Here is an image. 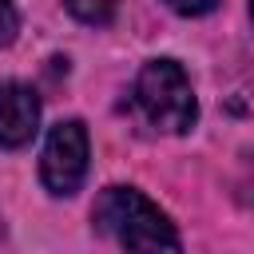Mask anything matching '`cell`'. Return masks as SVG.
Masks as SVG:
<instances>
[{
  "label": "cell",
  "instance_id": "cell-4",
  "mask_svg": "<svg viewBox=\"0 0 254 254\" xmlns=\"http://www.w3.org/2000/svg\"><path fill=\"white\" fill-rule=\"evenodd\" d=\"M40 131V95L28 83H0V147L16 151Z\"/></svg>",
  "mask_w": 254,
  "mask_h": 254
},
{
  "label": "cell",
  "instance_id": "cell-8",
  "mask_svg": "<svg viewBox=\"0 0 254 254\" xmlns=\"http://www.w3.org/2000/svg\"><path fill=\"white\" fill-rule=\"evenodd\" d=\"M250 16H254V0H250Z\"/></svg>",
  "mask_w": 254,
  "mask_h": 254
},
{
  "label": "cell",
  "instance_id": "cell-5",
  "mask_svg": "<svg viewBox=\"0 0 254 254\" xmlns=\"http://www.w3.org/2000/svg\"><path fill=\"white\" fill-rule=\"evenodd\" d=\"M67 12L83 24H111L119 12V0H67Z\"/></svg>",
  "mask_w": 254,
  "mask_h": 254
},
{
  "label": "cell",
  "instance_id": "cell-7",
  "mask_svg": "<svg viewBox=\"0 0 254 254\" xmlns=\"http://www.w3.org/2000/svg\"><path fill=\"white\" fill-rule=\"evenodd\" d=\"M175 12H183V16H206L218 0H167Z\"/></svg>",
  "mask_w": 254,
  "mask_h": 254
},
{
  "label": "cell",
  "instance_id": "cell-6",
  "mask_svg": "<svg viewBox=\"0 0 254 254\" xmlns=\"http://www.w3.org/2000/svg\"><path fill=\"white\" fill-rule=\"evenodd\" d=\"M16 28H20V16H16L12 0H0V48L16 40Z\"/></svg>",
  "mask_w": 254,
  "mask_h": 254
},
{
  "label": "cell",
  "instance_id": "cell-3",
  "mask_svg": "<svg viewBox=\"0 0 254 254\" xmlns=\"http://www.w3.org/2000/svg\"><path fill=\"white\" fill-rule=\"evenodd\" d=\"M87 175V131L79 119H64L48 131L40 151V179L52 194H75Z\"/></svg>",
  "mask_w": 254,
  "mask_h": 254
},
{
  "label": "cell",
  "instance_id": "cell-1",
  "mask_svg": "<svg viewBox=\"0 0 254 254\" xmlns=\"http://www.w3.org/2000/svg\"><path fill=\"white\" fill-rule=\"evenodd\" d=\"M91 222L115 238L123 254H183L175 222L135 187H107L95 198Z\"/></svg>",
  "mask_w": 254,
  "mask_h": 254
},
{
  "label": "cell",
  "instance_id": "cell-2",
  "mask_svg": "<svg viewBox=\"0 0 254 254\" xmlns=\"http://www.w3.org/2000/svg\"><path fill=\"white\" fill-rule=\"evenodd\" d=\"M131 99H135V111L155 131H167V135H183L198 119L190 79L175 60H147L139 67V75H135Z\"/></svg>",
  "mask_w": 254,
  "mask_h": 254
}]
</instances>
